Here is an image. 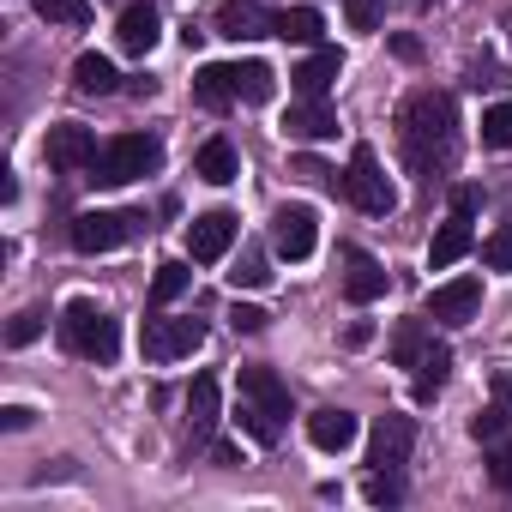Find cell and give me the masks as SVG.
<instances>
[{"label": "cell", "mask_w": 512, "mask_h": 512, "mask_svg": "<svg viewBox=\"0 0 512 512\" xmlns=\"http://www.w3.org/2000/svg\"><path fill=\"white\" fill-rule=\"evenodd\" d=\"M398 145H404V163L428 181H434V169H452V157H458V103L434 85L410 91L404 109H398Z\"/></svg>", "instance_id": "obj_1"}, {"label": "cell", "mask_w": 512, "mask_h": 512, "mask_svg": "<svg viewBox=\"0 0 512 512\" xmlns=\"http://www.w3.org/2000/svg\"><path fill=\"white\" fill-rule=\"evenodd\" d=\"M241 404H235V422L247 428V440L260 446H278L284 440V422H290V386L272 374V368H241Z\"/></svg>", "instance_id": "obj_2"}, {"label": "cell", "mask_w": 512, "mask_h": 512, "mask_svg": "<svg viewBox=\"0 0 512 512\" xmlns=\"http://www.w3.org/2000/svg\"><path fill=\"white\" fill-rule=\"evenodd\" d=\"M61 338H67L73 356H85V362H97V368H109V362L121 356V320H115L109 308H97L91 296H73V302H67Z\"/></svg>", "instance_id": "obj_3"}, {"label": "cell", "mask_w": 512, "mask_h": 512, "mask_svg": "<svg viewBox=\"0 0 512 512\" xmlns=\"http://www.w3.org/2000/svg\"><path fill=\"white\" fill-rule=\"evenodd\" d=\"M157 163H163V139H151V133H115V139L97 151L91 181H97V187H127V181L151 175Z\"/></svg>", "instance_id": "obj_4"}, {"label": "cell", "mask_w": 512, "mask_h": 512, "mask_svg": "<svg viewBox=\"0 0 512 512\" xmlns=\"http://www.w3.org/2000/svg\"><path fill=\"white\" fill-rule=\"evenodd\" d=\"M344 193L368 211V217H392L398 211V187H392V175L380 169V157H374V145H356L350 151V169H344Z\"/></svg>", "instance_id": "obj_5"}, {"label": "cell", "mask_w": 512, "mask_h": 512, "mask_svg": "<svg viewBox=\"0 0 512 512\" xmlns=\"http://www.w3.org/2000/svg\"><path fill=\"white\" fill-rule=\"evenodd\" d=\"M67 235H73L79 253H109V247L145 235V211H79Z\"/></svg>", "instance_id": "obj_6"}, {"label": "cell", "mask_w": 512, "mask_h": 512, "mask_svg": "<svg viewBox=\"0 0 512 512\" xmlns=\"http://www.w3.org/2000/svg\"><path fill=\"white\" fill-rule=\"evenodd\" d=\"M199 344H205V326H199V320H175V314H151L145 332H139L145 362H181V356H193Z\"/></svg>", "instance_id": "obj_7"}, {"label": "cell", "mask_w": 512, "mask_h": 512, "mask_svg": "<svg viewBox=\"0 0 512 512\" xmlns=\"http://www.w3.org/2000/svg\"><path fill=\"white\" fill-rule=\"evenodd\" d=\"M97 133L91 127H79V121H61V127H49V139H43V157H49V169L55 175H85L91 163H97Z\"/></svg>", "instance_id": "obj_8"}, {"label": "cell", "mask_w": 512, "mask_h": 512, "mask_svg": "<svg viewBox=\"0 0 512 512\" xmlns=\"http://www.w3.org/2000/svg\"><path fill=\"white\" fill-rule=\"evenodd\" d=\"M314 241H320L314 205H284V211L272 217V253H278V260H308Z\"/></svg>", "instance_id": "obj_9"}, {"label": "cell", "mask_w": 512, "mask_h": 512, "mask_svg": "<svg viewBox=\"0 0 512 512\" xmlns=\"http://www.w3.org/2000/svg\"><path fill=\"white\" fill-rule=\"evenodd\" d=\"M410 446H416V422H410L404 410H386V416L374 422V446H368V464H374V470H404Z\"/></svg>", "instance_id": "obj_10"}, {"label": "cell", "mask_w": 512, "mask_h": 512, "mask_svg": "<svg viewBox=\"0 0 512 512\" xmlns=\"http://www.w3.org/2000/svg\"><path fill=\"white\" fill-rule=\"evenodd\" d=\"M235 211H205V217H193L187 223V253H193V260L199 266H217L223 260V253L235 247Z\"/></svg>", "instance_id": "obj_11"}, {"label": "cell", "mask_w": 512, "mask_h": 512, "mask_svg": "<svg viewBox=\"0 0 512 512\" xmlns=\"http://www.w3.org/2000/svg\"><path fill=\"white\" fill-rule=\"evenodd\" d=\"M272 7H260V0H223L217 7V37H229V43H253V37H272Z\"/></svg>", "instance_id": "obj_12"}, {"label": "cell", "mask_w": 512, "mask_h": 512, "mask_svg": "<svg viewBox=\"0 0 512 512\" xmlns=\"http://www.w3.org/2000/svg\"><path fill=\"white\" fill-rule=\"evenodd\" d=\"M284 133H290V139H302V145L338 139V109H332L326 97H302V103H290V115H284Z\"/></svg>", "instance_id": "obj_13"}, {"label": "cell", "mask_w": 512, "mask_h": 512, "mask_svg": "<svg viewBox=\"0 0 512 512\" xmlns=\"http://www.w3.org/2000/svg\"><path fill=\"white\" fill-rule=\"evenodd\" d=\"M476 302H482V284H476V278H452V284H440V290L428 296V320H440V326H470V320H476Z\"/></svg>", "instance_id": "obj_14"}, {"label": "cell", "mask_w": 512, "mask_h": 512, "mask_svg": "<svg viewBox=\"0 0 512 512\" xmlns=\"http://www.w3.org/2000/svg\"><path fill=\"white\" fill-rule=\"evenodd\" d=\"M344 296L356 302V308H368V302H380L386 296V266L374 260V253H362V247H344Z\"/></svg>", "instance_id": "obj_15"}, {"label": "cell", "mask_w": 512, "mask_h": 512, "mask_svg": "<svg viewBox=\"0 0 512 512\" xmlns=\"http://www.w3.org/2000/svg\"><path fill=\"white\" fill-rule=\"evenodd\" d=\"M157 37H163L157 7H151V0H133V7L121 13V25H115V43H121L127 55H151V49H157Z\"/></svg>", "instance_id": "obj_16"}, {"label": "cell", "mask_w": 512, "mask_h": 512, "mask_svg": "<svg viewBox=\"0 0 512 512\" xmlns=\"http://www.w3.org/2000/svg\"><path fill=\"white\" fill-rule=\"evenodd\" d=\"M470 247H476V229H470V217H464V211H452V217L440 223V235L428 241V266H434V272H446V266H458V260H464Z\"/></svg>", "instance_id": "obj_17"}, {"label": "cell", "mask_w": 512, "mask_h": 512, "mask_svg": "<svg viewBox=\"0 0 512 512\" xmlns=\"http://www.w3.org/2000/svg\"><path fill=\"white\" fill-rule=\"evenodd\" d=\"M338 73H344V55H338V49H314V55L290 73V85H296V97H326Z\"/></svg>", "instance_id": "obj_18"}, {"label": "cell", "mask_w": 512, "mask_h": 512, "mask_svg": "<svg viewBox=\"0 0 512 512\" xmlns=\"http://www.w3.org/2000/svg\"><path fill=\"white\" fill-rule=\"evenodd\" d=\"M356 434H362V422L350 410H314L308 416V440L320 452H344V446H356Z\"/></svg>", "instance_id": "obj_19"}, {"label": "cell", "mask_w": 512, "mask_h": 512, "mask_svg": "<svg viewBox=\"0 0 512 512\" xmlns=\"http://www.w3.org/2000/svg\"><path fill=\"white\" fill-rule=\"evenodd\" d=\"M193 175L199 181H211V187H229L235 175H241V157H235V145L217 133V139H205L199 145V157H193Z\"/></svg>", "instance_id": "obj_20"}, {"label": "cell", "mask_w": 512, "mask_h": 512, "mask_svg": "<svg viewBox=\"0 0 512 512\" xmlns=\"http://www.w3.org/2000/svg\"><path fill=\"white\" fill-rule=\"evenodd\" d=\"M229 85H235V103H272L278 73L266 61H229Z\"/></svg>", "instance_id": "obj_21"}, {"label": "cell", "mask_w": 512, "mask_h": 512, "mask_svg": "<svg viewBox=\"0 0 512 512\" xmlns=\"http://www.w3.org/2000/svg\"><path fill=\"white\" fill-rule=\"evenodd\" d=\"M73 85H79L85 97H115V91H121V73H115V61H109V55L85 49V55L73 61Z\"/></svg>", "instance_id": "obj_22"}, {"label": "cell", "mask_w": 512, "mask_h": 512, "mask_svg": "<svg viewBox=\"0 0 512 512\" xmlns=\"http://www.w3.org/2000/svg\"><path fill=\"white\" fill-rule=\"evenodd\" d=\"M217 410H223V404H217V380L199 374V380L187 386V428H193V440H205V434L217 428Z\"/></svg>", "instance_id": "obj_23"}, {"label": "cell", "mask_w": 512, "mask_h": 512, "mask_svg": "<svg viewBox=\"0 0 512 512\" xmlns=\"http://www.w3.org/2000/svg\"><path fill=\"white\" fill-rule=\"evenodd\" d=\"M320 31H326L320 7H278V19H272V37H284V43H320Z\"/></svg>", "instance_id": "obj_24"}, {"label": "cell", "mask_w": 512, "mask_h": 512, "mask_svg": "<svg viewBox=\"0 0 512 512\" xmlns=\"http://www.w3.org/2000/svg\"><path fill=\"white\" fill-rule=\"evenodd\" d=\"M193 103L199 109H229L235 103V85H229V61H211L193 73Z\"/></svg>", "instance_id": "obj_25"}, {"label": "cell", "mask_w": 512, "mask_h": 512, "mask_svg": "<svg viewBox=\"0 0 512 512\" xmlns=\"http://www.w3.org/2000/svg\"><path fill=\"white\" fill-rule=\"evenodd\" d=\"M446 380H452V350H446V344H428V350H422V362H416V398L428 404Z\"/></svg>", "instance_id": "obj_26"}, {"label": "cell", "mask_w": 512, "mask_h": 512, "mask_svg": "<svg viewBox=\"0 0 512 512\" xmlns=\"http://www.w3.org/2000/svg\"><path fill=\"white\" fill-rule=\"evenodd\" d=\"M229 284H235V290H266V284H272V260H266V247H241V260H235Z\"/></svg>", "instance_id": "obj_27"}, {"label": "cell", "mask_w": 512, "mask_h": 512, "mask_svg": "<svg viewBox=\"0 0 512 512\" xmlns=\"http://www.w3.org/2000/svg\"><path fill=\"white\" fill-rule=\"evenodd\" d=\"M187 284H193L187 260H163V266H157V278H151V302H157V308H169L175 296H187Z\"/></svg>", "instance_id": "obj_28"}, {"label": "cell", "mask_w": 512, "mask_h": 512, "mask_svg": "<svg viewBox=\"0 0 512 512\" xmlns=\"http://www.w3.org/2000/svg\"><path fill=\"white\" fill-rule=\"evenodd\" d=\"M31 7H37V19H49V25H67V31L91 25V0H31Z\"/></svg>", "instance_id": "obj_29"}, {"label": "cell", "mask_w": 512, "mask_h": 512, "mask_svg": "<svg viewBox=\"0 0 512 512\" xmlns=\"http://www.w3.org/2000/svg\"><path fill=\"white\" fill-rule=\"evenodd\" d=\"M428 344H434V338H428V332L410 320V326H398V332H392V362H398V368H416Z\"/></svg>", "instance_id": "obj_30"}, {"label": "cell", "mask_w": 512, "mask_h": 512, "mask_svg": "<svg viewBox=\"0 0 512 512\" xmlns=\"http://www.w3.org/2000/svg\"><path fill=\"white\" fill-rule=\"evenodd\" d=\"M482 145L488 151H512V103L482 109Z\"/></svg>", "instance_id": "obj_31"}, {"label": "cell", "mask_w": 512, "mask_h": 512, "mask_svg": "<svg viewBox=\"0 0 512 512\" xmlns=\"http://www.w3.org/2000/svg\"><path fill=\"white\" fill-rule=\"evenodd\" d=\"M43 326H49V314H43V308H25V314H13V326H7V344L25 350V344L43 338Z\"/></svg>", "instance_id": "obj_32"}, {"label": "cell", "mask_w": 512, "mask_h": 512, "mask_svg": "<svg viewBox=\"0 0 512 512\" xmlns=\"http://www.w3.org/2000/svg\"><path fill=\"white\" fill-rule=\"evenodd\" d=\"M482 266H488V272H512V223H500V229L482 241Z\"/></svg>", "instance_id": "obj_33"}, {"label": "cell", "mask_w": 512, "mask_h": 512, "mask_svg": "<svg viewBox=\"0 0 512 512\" xmlns=\"http://www.w3.org/2000/svg\"><path fill=\"white\" fill-rule=\"evenodd\" d=\"M506 428H512V416H506L500 404H488V410H476V416H470V434H476L482 446H494V440H500Z\"/></svg>", "instance_id": "obj_34"}, {"label": "cell", "mask_w": 512, "mask_h": 512, "mask_svg": "<svg viewBox=\"0 0 512 512\" xmlns=\"http://www.w3.org/2000/svg\"><path fill=\"white\" fill-rule=\"evenodd\" d=\"M488 482L512 494V434H500V440L488 446Z\"/></svg>", "instance_id": "obj_35"}, {"label": "cell", "mask_w": 512, "mask_h": 512, "mask_svg": "<svg viewBox=\"0 0 512 512\" xmlns=\"http://www.w3.org/2000/svg\"><path fill=\"white\" fill-rule=\"evenodd\" d=\"M344 19H350V31H374L386 19V0H344Z\"/></svg>", "instance_id": "obj_36"}, {"label": "cell", "mask_w": 512, "mask_h": 512, "mask_svg": "<svg viewBox=\"0 0 512 512\" xmlns=\"http://www.w3.org/2000/svg\"><path fill=\"white\" fill-rule=\"evenodd\" d=\"M368 500H374V506H398V500H404L398 470H374V476H368Z\"/></svg>", "instance_id": "obj_37"}, {"label": "cell", "mask_w": 512, "mask_h": 512, "mask_svg": "<svg viewBox=\"0 0 512 512\" xmlns=\"http://www.w3.org/2000/svg\"><path fill=\"white\" fill-rule=\"evenodd\" d=\"M229 326H235V332H266L272 314H266V308H253V302H235V308H229Z\"/></svg>", "instance_id": "obj_38"}, {"label": "cell", "mask_w": 512, "mask_h": 512, "mask_svg": "<svg viewBox=\"0 0 512 512\" xmlns=\"http://www.w3.org/2000/svg\"><path fill=\"white\" fill-rule=\"evenodd\" d=\"M290 169H296V175H302V181H314V187H332V181H338V169H326V163H320V157H296V163H290Z\"/></svg>", "instance_id": "obj_39"}, {"label": "cell", "mask_w": 512, "mask_h": 512, "mask_svg": "<svg viewBox=\"0 0 512 512\" xmlns=\"http://www.w3.org/2000/svg\"><path fill=\"white\" fill-rule=\"evenodd\" d=\"M452 211L476 217V211H482V187H470V181H464V187H452Z\"/></svg>", "instance_id": "obj_40"}, {"label": "cell", "mask_w": 512, "mask_h": 512, "mask_svg": "<svg viewBox=\"0 0 512 512\" xmlns=\"http://www.w3.org/2000/svg\"><path fill=\"white\" fill-rule=\"evenodd\" d=\"M37 422V410H25V404H7V410H0V428H7V434H19V428H31Z\"/></svg>", "instance_id": "obj_41"}, {"label": "cell", "mask_w": 512, "mask_h": 512, "mask_svg": "<svg viewBox=\"0 0 512 512\" xmlns=\"http://www.w3.org/2000/svg\"><path fill=\"white\" fill-rule=\"evenodd\" d=\"M488 386H494V404H500V410H506V416H512V374H494V380H488Z\"/></svg>", "instance_id": "obj_42"}, {"label": "cell", "mask_w": 512, "mask_h": 512, "mask_svg": "<svg viewBox=\"0 0 512 512\" xmlns=\"http://www.w3.org/2000/svg\"><path fill=\"white\" fill-rule=\"evenodd\" d=\"M211 464H241V452H235L229 440H217V446H211Z\"/></svg>", "instance_id": "obj_43"}, {"label": "cell", "mask_w": 512, "mask_h": 512, "mask_svg": "<svg viewBox=\"0 0 512 512\" xmlns=\"http://www.w3.org/2000/svg\"><path fill=\"white\" fill-rule=\"evenodd\" d=\"M392 49H398L404 61H416V55H422V43H416V37H392Z\"/></svg>", "instance_id": "obj_44"}, {"label": "cell", "mask_w": 512, "mask_h": 512, "mask_svg": "<svg viewBox=\"0 0 512 512\" xmlns=\"http://www.w3.org/2000/svg\"><path fill=\"white\" fill-rule=\"evenodd\" d=\"M416 7H434V0H416Z\"/></svg>", "instance_id": "obj_45"}]
</instances>
